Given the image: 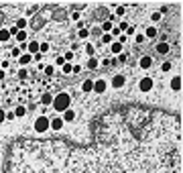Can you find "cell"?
<instances>
[{
	"label": "cell",
	"instance_id": "30bf717a",
	"mask_svg": "<svg viewBox=\"0 0 183 173\" xmlns=\"http://www.w3.org/2000/svg\"><path fill=\"white\" fill-rule=\"evenodd\" d=\"M27 49H29V55H37V53H39V43H37V41H31V43H29V45H27Z\"/></svg>",
	"mask_w": 183,
	"mask_h": 173
},
{
	"label": "cell",
	"instance_id": "2e32d148",
	"mask_svg": "<svg viewBox=\"0 0 183 173\" xmlns=\"http://www.w3.org/2000/svg\"><path fill=\"white\" fill-rule=\"evenodd\" d=\"M41 102H43V104H53V96H51V94H43Z\"/></svg>",
	"mask_w": 183,
	"mask_h": 173
},
{
	"label": "cell",
	"instance_id": "e575fe53",
	"mask_svg": "<svg viewBox=\"0 0 183 173\" xmlns=\"http://www.w3.org/2000/svg\"><path fill=\"white\" fill-rule=\"evenodd\" d=\"M128 27H130V24H128V23H120V29H118V31H126Z\"/></svg>",
	"mask_w": 183,
	"mask_h": 173
},
{
	"label": "cell",
	"instance_id": "7a4b0ae2",
	"mask_svg": "<svg viewBox=\"0 0 183 173\" xmlns=\"http://www.w3.org/2000/svg\"><path fill=\"white\" fill-rule=\"evenodd\" d=\"M69 102H71L69 94H63V92H61L57 98L53 100V106H55V110H57V112H65V110L69 108Z\"/></svg>",
	"mask_w": 183,
	"mask_h": 173
},
{
	"label": "cell",
	"instance_id": "4fadbf2b",
	"mask_svg": "<svg viewBox=\"0 0 183 173\" xmlns=\"http://www.w3.org/2000/svg\"><path fill=\"white\" fill-rule=\"evenodd\" d=\"M151 63H153V59H151L149 55H145V57L140 59V67H142V69H149V67H151Z\"/></svg>",
	"mask_w": 183,
	"mask_h": 173
},
{
	"label": "cell",
	"instance_id": "8fae6325",
	"mask_svg": "<svg viewBox=\"0 0 183 173\" xmlns=\"http://www.w3.org/2000/svg\"><path fill=\"white\" fill-rule=\"evenodd\" d=\"M171 88L175 90V92H179V90H181V78H179V75H175V78L171 80Z\"/></svg>",
	"mask_w": 183,
	"mask_h": 173
},
{
	"label": "cell",
	"instance_id": "5b68a950",
	"mask_svg": "<svg viewBox=\"0 0 183 173\" xmlns=\"http://www.w3.org/2000/svg\"><path fill=\"white\" fill-rule=\"evenodd\" d=\"M94 92H96V94H104V92H106V81H104V80L94 81Z\"/></svg>",
	"mask_w": 183,
	"mask_h": 173
},
{
	"label": "cell",
	"instance_id": "f546056e",
	"mask_svg": "<svg viewBox=\"0 0 183 173\" xmlns=\"http://www.w3.org/2000/svg\"><path fill=\"white\" fill-rule=\"evenodd\" d=\"M65 63H67V61H71V59H73V51H67V53H65Z\"/></svg>",
	"mask_w": 183,
	"mask_h": 173
},
{
	"label": "cell",
	"instance_id": "277c9868",
	"mask_svg": "<svg viewBox=\"0 0 183 173\" xmlns=\"http://www.w3.org/2000/svg\"><path fill=\"white\" fill-rule=\"evenodd\" d=\"M138 88H140L142 92H151V90H153V80H151V78H142L140 84H138Z\"/></svg>",
	"mask_w": 183,
	"mask_h": 173
},
{
	"label": "cell",
	"instance_id": "44dd1931",
	"mask_svg": "<svg viewBox=\"0 0 183 173\" xmlns=\"http://www.w3.org/2000/svg\"><path fill=\"white\" fill-rule=\"evenodd\" d=\"M96 67H98V59L92 57L90 61H88V69H96Z\"/></svg>",
	"mask_w": 183,
	"mask_h": 173
},
{
	"label": "cell",
	"instance_id": "ab89813d",
	"mask_svg": "<svg viewBox=\"0 0 183 173\" xmlns=\"http://www.w3.org/2000/svg\"><path fill=\"white\" fill-rule=\"evenodd\" d=\"M6 120V114H4V110H0V122H4Z\"/></svg>",
	"mask_w": 183,
	"mask_h": 173
},
{
	"label": "cell",
	"instance_id": "d6a6232c",
	"mask_svg": "<svg viewBox=\"0 0 183 173\" xmlns=\"http://www.w3.org/2000/svg\"><path fill=\"white\" fill-rule=\"evenodd\" d=\"M45 73H47V75H53V65H47V67H45Z\"/></svg>",
	"mask_w": 183,
	"mask_h": 173
},
{
	"label": "cell",
	"instance_id": "484cf974",
	"mask_svg": "<svg viewBox=\"0 0 183 173\" xmlns=\"http://www.w3.org/2000/svg\"><path fill=\"white\" fill-rule=\"evenodd\" d=\"M151 18H153L155 23H159L161 18H163V14H161V12H153V16H151Z\"/></svg>",
	"mask_w": 183,
	"mask_h": 173
},
{
	"label": "cell",
	"instance_id": "f35d334b",
	"mask_svg": "<svg viewBox=\"0 0 183 173\" xmlns=\"http://www.w3.org/2000/svg\"><path fill=\"white\" fill-rule=\"evenodd\" d=\"M14 118H16V116H14V112H8V114H6V120H14Z\"/></svg>",
	"mask_w": 183,
	"mask_h": 173
},
{
	"label": "cell",
	"instance_id": "ac0fdd59",
	"mask_svg": "<svg viewBox=\"0 0 183 173\" xmlns=\"http://www.w3.org/2000/svg\"><path fill=\"white\" fill-rule=\"evenodd\" d=\"M112 29H114V27H112V21H106V23L102 24V31H106V33H108V31H112Z\"/></svg>",
	"mask_w": 183,
	"mask_h": 173
},
{
	"label": "cell",
	"instance_id": "74e56055",
	"mask_svg": "<svg viewBox=\"0 0 183 173\" xmlns=\"http://www.w3.org/2000/svg\"><path fill=\"white\" fill-rule=\"evenodd\" d=\"M71 71H73V73H80L81 67H80V65H73V67H71Z\"/></svg>",
	"mask_w": 183,
	"mask_h": 173
},
{
	"label": "cell",
	"instance_id": "52a82bcc",
	"mask_svg": "<svg viewBox=\"0 0 183 173\" xmlns=\"http://www.w3.org/2000/svg\"><path fill=\"white\" fill-rule=\"evenodd\" d=\"M124 81H126L124 75H114V78H112V88H122Z\"/></svg>",
	"mask_w": 183,
	"mask_h": 173
},
{
	"label": "cell",
	"instance_id": "8992f818",
	"mask_svg": "<svg viewBox=\"0 0 183 173\" xmlns=\"http://www.w3.org/2000/svg\"><path fill=\"white\" fill-rule=\"evenodd\" d=\"M49 128H53V130H61V128H63V120H61V118H53V120H49Z\"/></svg>",
	"mask_w": 183,
	"mask_h": 173
},
{
	"label": "cell",
	"instance_id": "d6986e66",
	"mask_svg": "<svg viewBox=\"0 0 183 173\" xmlns=\"http://www.w3.org/2000/svg\"><path fill=\"white\" fill-rule=\"evenodd\" d=\"M102 43H106V45H108V43H112V35H110V33H104L102 35Z\"/></svg>",
	"mask_w": 183,
	"mask_h": 173
},
{
	"label": "cell",
	"instance_id": "836d02e7",
	"mask_svg": "<svg viewBox=\"0 0 183 173\" xmlns=\"http://www.w3.org/2000/svg\"><path fill=\"white\" fill-rule=\"evenodd\" d=\"M18 55H21V49L14 47V49H12V57H18Z\"/></svg>",
	"mask_w": 183,
	"mask_h": 173
},
{
	"label": "cell",
	"instance_id": "ba28073f",
	"mask_svg": "<svg viewBox=\"0 0 183 173\" xmlns=\"http://www.w3.org/2000/svg\"><path fill=\"white\" fill-rule=\"evenodd\" d=\"M61 120H63V122H73V120H75V112L67 108V110L63 112V118H61Z\"/></svg>",
	"mask_w": 183,
	"mask_h": 173
},
{
	"label": "cell",
	"instance_id": "d4e9b609",
	"mask_svg": "<svg viewBox=\"0 0 183 173\" xmlns=\"http://www.w3.org/2000/svg\"><path fill=\"white\" fill-rule=\"evenodd\" d=\"M61 69H63V73H71V63H63Z\"/></svg>",
	"mask_w": 183,
	"mask_h": 173
},
{
	"label": "cell",
	"instance_id": "1f68e13d",
	"mask_svg": "<svg viewBox=\"0 0 183 173\" xmlns=\"http://www.w3.org/2000/svg\"><path fill=\"white\" fill-rule=\"evenodd\" d=\"M134 41H137V43H142V41H145V35H142V33H138L137 37H134Z\"/></svg>",
	"mask_w": 183,
	"mask_h": 173
},
{
	"label": "cell",
	"instance_id": "ffe728a7",
	"mask_svg": "<svg viewBox=\"0 0 183 173\" xmlns=\"http://www.w3.org/2000/svg\"><path fill=\"white\" fill-rule=\"evenodd\" d=\"M24 27H27V18H18V21H16V29L21 31V29H24Z\"/></svg>",
	"mask_w": 183,
	"mask_h": 173
},
{
	"label": "cell",
	"instance_id": "83f0119b",
	"mask_svg": "<svg viewBox=\"0 0 183 173\" xmlns=\"http://www.w3.org/2000/svg\"><path fill=\"white\" fill-rule=\"evenodd\" d=\"M39 51H41V53H47V51H49V45H47V43H41V45H39Z\"/></svg>",
	"mask_w": 183,
	"mask_h": 173
},
{
	"label": "cell",
	"instance_id": "4316f807",
	"mask_svg": "<svg viewBox=\"0 0 183 173\" xmlns=\"http://www.w3.org/2000/svg\"><path fill=\"white\" fill-rule=\"evenodd\" d=\"M88 35H90V31H88V29H80V39H86Z\"/></svg>",
	"mask_w": 183,
	"mask_h": 173
},
{
	"label": "cell",
	"instance_id": "e0dca14e",
	"mask_svg": "<svg viewBox=\"0 0 183 173\" xmlns=\"http://www.w3.org/2000/svg\"><path fill=\"white\" fill-rule=\"evenodd\" d=\"M147 37H149V39L157 37V29H155V27H149V29H147Z\"/></svg>",
	"mask_w": 183,
	"mask_h": 173
},
{
	"label": "cell",
	"instance_id": "9a60e30c",
	"mask_svg": "<svg viewBox=\"0 0 183 173\" xmlns=\"http://www.w3.org/2000/svg\"><path fill=\"white\" fill-rule=\"evenodd\" d=\"M31 55H29V53H24V55H21V59H18V63H21V65H27V63H31Z\"/></svg>",
	"mask_w": 183,
	"mask_h": 173
},
{
	"label": "cell",
	"instance_id": "6da1fadb",
	"mask_svg": "<svg viewBox=\"0 0 183 173\" xmlns=\"http://www.w3.org/2000/svg\"><path fill=\"white\" fill-rule=\"evenodd\" d=\"M4 173H181L179 116L110 108L77 140H18Z\"/></svg>",
	"mask_w": 183,
	"mask_h": 173
},
{
	"label": "cell",
	"instance_id": "603a6c76",
	"mask_svg": "<svg viewBox=\"0 0 183 173\" xmlns=\"http://www.w3.org/2000/svg\"><path fill=\"white\" fill-rule=\"evenodd\" d=\"M122 51V45L120 43H112V53H120Z\"/></svg>",
	"mask_w": 183,
	"mask_h": 173
},
{
	"label": "cell",
	"instance_id": "60d3db41",
	"mask_svg": "<svg viewBox=\"0 0 183 173\" xmlns=\"http://www.w3.org/2000/svg\"><path fill=\"white\" fill-rule=\"evenodd\" d=\"M126 39H128V37H126V35H120V41H118V43H120V45H122V43H126Z\"/></svg>",
	"mask_w": 183,
	"mask_h": 173
},
{
	"label": "cell",
	"instance_id": "cb8c5ba5",
	"mask_svg": "<svg viewBox=\"0 0 183 173\" xmlns=\"http://www.w3.org/2000/svg\"><path fill=\"white\" fill-rule=\"evenodd\" d=\"M24 112H27V110H24L23 106H18V108L14 110V116H24Z\"/></svg>",
	"mask_w": 183,
	"mask_h": 173
},
{
	"label": "cell",
	"instance_id": "d590c367",
	"mask_svg": "<svg viewBox=\"0 0 183 173\" xmlns=\"http://www.w3.org/2000/svg\"><path fill=\"white\" fill-rule=\"evenodd\" d=\"M124 10H126L124 6H118V8H116V14H124Z\"/></svg>",
	"mask_w": 183,
	"mask_h": 173
},
{
	"label": "cell",
	"instance_id": "7c38bea8",
	"mask_svg": "<svg viewBox=\"0 0 183 173\" xmlns=\"http://www.w3.org/2000/svg\"><path fill=\"white\" fill-rule=\"evenodd\" d=\"M157 53H159V55L169 53V45H167V43H159V45H157Z\"/></svg>",
	"mask_w": 183,
	"mask_h": 173
},
{
	"label": "cell",
	"instance_id": "3957f363",
	"mask_svg": "<svg viewBox=\"0 0 183 173\" xmlns=\"http://www.w3.org/2000/svg\"><path fill=\"white\" fill-rule=\"evenodd\" d=\"M35 130H37V132H47V130H49V118H47V116H39V118L35 120Z\"/></svg>",
	"mask_w": 183,
	"mask_h": 173
},
{
	"label": "cell",
	"instance_id": "7402d4cb",
	"mask_svg": "<svg viewBox=\"0 0 183 173\" xmlns=\"http://www.w3.org/2000/svg\"><path fill=\"white\" fill-rule=\"evenodd\" d=\"M14 37H16L18 41H27V33H24V31H18V33L14 35Z\"/></svg>",
	"mask_w": 183,
	"mask_h": 173
},
{
	"label": "cell",
	"instance_id": "4dcf8cb0",
	"mask_svg": "<svg viewBox=\"0 0 183 173\" xmlns=\"http://www.w3.org/2000/svg\"><path fill=\"white\" fill-rule=\"evenodd\" d=\"M161 69H163V71H169V69H171V63H169V61H165V63L161 65Z\"/></svg>",
	"mask_w": 183,
	"mask_h": 173
},
{
	"label": "cell",
	"instance_id": "8d00e7d4",
	"mask_svg": "<svg viewBox=\"0 0 183 173\" xmlns=\"http://www.w3.org/2000/svg\"><path fill=\"white\" fill-rule=\"evenodd\" d=\"M55 63H57L59 67H61V65H63V63H65V59H63V57H57V61H55Z\"/></svg>",
	"mask_w": 183,
	"mask_h": 173
},
{
	"label": "cell",
	"instance_id": "f1b7e54d",
	"mask_svg": "<svg viewBox=\"0 0 183 173\" xmlns=\"http://www.w3.org/2000/svg\"><path fill=\"white\" fill-rule=\"evenodd\" d=\"M94 51H96L94 45H86V53H88V55H94Z\"/></svg>",
	"mask_w": 183,
	"mask_h": 173
},
{
	"label": "cell",
	"instance_id": "9c48e42d",
	"mask_svg": "<svg viewBox=\"0 0 183 173\" xmlns=\"http://www.w3.org/2000/svg\"><path fill=\"white\" fill-rule=\"evenodd\" d=\"M92 90H94V81H92V80H86L83 84H81V92H83V94H90Z\"/></svg>",
	"mask_w": 183,
	"mask_h": 173
},
{
	"label": "cell",
	"instance_id": "5bb4252c",
	"mask_svg": "<svg viewBox=\"0 0 183 173\" xmlns=\"http://www.w3.org/2000/svg\"><path fill=\"white\" fill-rule=\"evenodd\" d=\"M8 39H10L8 29H0V43H2V41H8Z\"/></svg>",
	"mask_w": 183,
	"mask_h": 173
}]
</instances>
